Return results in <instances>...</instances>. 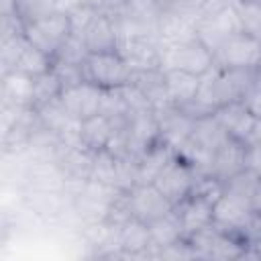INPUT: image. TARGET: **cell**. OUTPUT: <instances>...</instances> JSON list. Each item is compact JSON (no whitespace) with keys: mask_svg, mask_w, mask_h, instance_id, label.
Returning a JSON list of instances; mask_svg holds the SVG:
<instances>
[{"mask_svg":"<svg viewBox=\"0 0 261 261\" xmlns=\"http://www.w3.org/2000/svg\"><path fill=\"white\" fill-rule=\"evenodd\" d=\"M173 149L165 143H155L149 147L139 159H137V186L139 184H153L155 177L161 173V169L167 165V161L173 157Z\"/></svg>","mask_w":261,"mask_h":261,"instance_id":"24","label":"cell"},{"mask_svg":"<svg viewBox=\"0 0 261 261\" xmlns=\"http://www.w3.org/2000/svg\"><path fill=\"white\" fill-rule=\"evenodd\" d=\"M155 114H157L161 143H165L167 147H171L175 151L179 145H184L188 141V137L192 135V128H194V118H190L179 106L167 104V106L155 110Z\"/></svg>","mask_w":261,"mask_h":261,"instance_id":"14","label":"cell"},{"mask_svg":"<svg viewBox=\"0 0 261 261\" xmlns=\"http://www.w3.org/2000/svg\"><path fill=\"white\" fill-rule=\"evenodd\" d=\"M259 181H261L259 173H255L251 169H241L239 173H234L222 181V194L232 196V198L253 206V198H255V192L259 188Z\"/></svg>","mask_w":261,"mask_h":261,"instance_id":"29","label":"cell"},{"mask_svg":"<svg viewBox=\"0 0 261 261\" xmlns=\"http://www.w3.org/2000/svg\"><path fill=\"white\" fill-rule=\"evenodd\" d=\"M253 210H255V214L261 216V181H259V188H257L255 198H253Z\"/></svg>","mask_w":261,"mask_h":261,"instance_id":"41","label":"cell"},{"mask_svg":"<svg viewBox=\"0 0 261 261\" xmlns=\"http://www.w3.org/2000/svg\"><path fill=\"white\" fill-rule=\"evenodd\" d=\"M253 214H255V210L251 204L241 202V200L220 192V196L214 200V206H212V224L241 241V232Z\"/></svg>","mask_w":261,"mask_h":261,"instance_id":"11","label":"cell"},{"mask_svg":"<svg viewBox=\"0 0 261 261\" xmlns=\"http://www.w3.org/2000/svg\"><path fill=\"white\" fill-rule=\"evenodd\" d=\"M96 14H98V10H96L94 6L82 2L75 10H71V12L67 14V16H69V22H71V31H73L75 35H82V33L86 31V27L94 20Z\"/></svg>","mask_w":261,"mask_h":261,"instance_id":"36","label":"cell"},{"mask_svg":"<svg viewBox=\"0 0 261 261\" xmlns=\"http://www.w3.org/2000/svg\"><path fill=\"white\" fill-rule=\"evenodd\" d=\"M157 37L163 47L188 41V39L196 37V18L161 12V16L157 20Z\"/></svg>","mask_w":261,"mask_h":261,"instance_id":"23","label":"cell"},{"mask_svg":"<svg viewBox=\"0 0 261 261\" xmlns=\"http://www.w3.org/2000/svg\"><path fill=\"white\" fill-rule=\"evenodd\" d=\"M84 2L94 6L98 12H106V14H120L124 10V0H84Z\"/></svg>","mask_w":261,"mask_h":261,"instance_id":"39","label":"cell"},{"mask_svg":"<svg viewBox=\"0 0 261 261\" xmlns=\"http://www.w3.org/2000/svg\"><path fill=\"white\" fill-rule=\"evenodd\" d=\"M234 8H237L241 31L251 35V37H257L261 41V4L259 2H239V0H234Z\"/></svg>","mask_w":261,"mask_h":261,"instance_id":"33","label":"cell"},{"mask_svg":"<svg viewBox=\"0 0 261 261\" xmlns=\"http://www.w3.org/2000/svg\"><path fill=\"white\" fill-rule=\"evenodd\" d=\"M245 169V143L239 139L228 137L210 157L208 175L218 179L220 184L228 179L230 175Z\"/></svg>","mask_w":261,"mask_h":261,"instance_id":"18","label":"cell"},{"mask_svg":"<svg viewBox=\"0 0 261 261\" xmlns=\"http://www.w3.org/2000/svg\"><path fill=\"white\" fill-rule=\"evenodd\" d=\"M149 232H151V243H153V249L155 253H159L161 249L177 243V241H184V228H181V222L175 214V210L167 212L165 216L149 222Z\"/></svg>","mask_w":261,"mask_h":261,"instance_id":"27","label":"cell"},{"mask_svg":"<svg viewBox=\"0 0 261 261\" xmlns=\"http://www.w3.org/2000/svg\"><path fill=\"white\" fill-rule=\"evenodd\" d=\"M245 169L261 175V143L255 139L245 143Z\"/></svg>","mask_w":261,"mask_h":261,"instance_id":"38","label":"cell"},{"mask_svg":"<svg viewBox=\"0 0 261 261\" xmlns=\"http://www.w3.org/2000/svg\"><path fill=\"white\" fill-rule=\"evenodd\" d=\"M71 22L69 16L63 12H51L45 14L41 18L29 20L24 27V37L39 47L41 51H45L47 55H55L59 51V47L69 39L71 35Z\"/></svg>","mask_w":261,"mask_h":261,"instance_id":"6","label":"cell"},{"mask_svg":"<svg viewBox=\"0 0 261 261\" xmlns=\"http://www.w3.org/2000/svg\"><path fill=\"white\" fill-rule=\"evenodd\" d=\"M49 69H53V57L47 55L45 51H41L39 47H35L27 39L22 49H20V53H18V59H16L12 71L29 75V77H37V75H41V73H45Z\"/></svg>","mask_w":261,"mask_h":261,"instance_id":"28","label":"cell"},{"mask_svg":"<svg viewBox=\"0 0 261 261\" xmlns=\"http://www.w3.org/2000/svg\"><path fill=\"white\" fill-rule=\"evenodd\" d=\"M67 175L55 159H35L22 157L18 186L20 190H43V192H63Z\"/></svg>","mask_w":261,"mask_h":261,"instance_id":"9","label":"cell"},{"mask_svg":"<svg viewBox=\"0 0 261 261\" xmlns=\"http://www.w3.org/2000/svg\"><path fill=\"white\" fill-rule=\"evenodd\" d=\"M161 65L163 69H181L202 77L214 67V53L198 37H192L177 45L163 47Z\"/></svg>","mask_w":261,"mask_h":261,"instance_id":"3","label":"cell"},{"mask_svg":"<svg viewBox=\"0 0 261 261\" xmlns=\"http://www.w3.org/2000/svg\"><path fill=\"white\" fill-rule=\"evenodd\" d=\"M214 118L220 122V126L224 128V133L232 139H239L243 143L253 139L255 126H257V118L247 110V106L243 104V100H234L228 102L220 108L214 110Z\"/></svg>","mask_w":261,"mask_h":261,"instance_id":"16","label":"cell"},{"mask_svg":"<svg viewBox=\"0 0 261 261\" xmlns=\"http://www.w3.org/2000/svg\"><path fill=\"white\" fill-rule=\"evenodd\" d=\"M61 94H63V86H61L57 73L53 69H49V71L33 77V102H31V106L35 110H39L51 102H57L61 98Z\"/></svg>","mask_w":261,"mask_h":261,"instance_id":"30","label":"cell"},{"mask_svg":"<svg viewBox=\"0 0 261 261\" xmlns=\"http://www.w3.org/2000/svg\"><path fill=\"white\" fill-rule=\"evenodd\" d=\"M118 247L122 251V257H157L149 224L139 218H126L118 228Z\"/></svg>","mask_w":261,"mask_h":261,"instance_id":"17","label":"cell"},{"mask_svg":"<svg viewBox=\"0 0 261 261\" xmlns=\"http://www.w3.org/2000/svg\"><path fill=\"white\" fill-rule=\"evenodd\" d=\"M8 16H20L18 0H0V18Z\"/></svg>","mask_w":261,"mask_h":261,"instance_id":"40","label":"cell"},{"mask_svg":"<svg viewBox=\"0 0 261 261\" xmlns=\"http://www.w3.org/2000/svg\"><path fill=\"white\" fill-rule=\"evenodd\" d=\"M259 63H261V41L243 31L230 35L214 51V65L224 69H257Z\"/></svg>","mask_w":261,"mask_h":261,"instance_id":"5","label":"cell"},{"mask_svg":"<svg viewBox=\"0 0 261 261\" xmlns=\"http://www.w3.org/2000/svg\"><path fill=\"white\" fill-rule=\"evenodd\" d=\"M130 20L157 29V20L161 16L157 0H124V10L120 12Z\"/></svg>","mask_w":261,"mask_h":261,"instance_id":"31","label":"cell"},{"mask_svg":"<svg viewBox=\"0 0 261 261\" xmlns=\"http://www.w3.org/2000/svg\"><path fill=\"white\" fill-rule=\"evenodd\" d=\"M18 10L24 22L57 12V0H18Z\"/></svg>","mask_w":261,"mask_h":261,"instance_id":"35","label":"cell"},{"mask_svg":"<svg viewBox=\"0 0 261 261\" xmlns=\"http://www.w3.org/2000/svg\"><path fill=\"white\" fill-rule=\"evenodd\" d=\"M128 157L139 159L149 147L159 143V124L155 108H137L128 110L126 120L122 124Z\"/></svg>","mask_w":261,"mask_h":261,"instance_id":"8","label":"cell"},{"mask_svg":"<svg viewBox=\"0 0 261 261\" xmlns=\"http://www.w3.org/2000/svg\"><path fill=\"white\" fill-rule=\"evenodd\" d=\"M114 133H116V124L100 112L80 122V147H84L90 153L104 151L108 149Z\"/></svg>","mask_w":261,"mask_h":261,"instance_id":"19","label":"cell"},{"mask_svg":"<svg viewBox=\"0 0 261 261\" xmlns=\"http://www.w3.org/2000/svg\"><path fill=\"white\" fill-rule=\"evenodd\" d=\"M124 196H126V206L130 216L147 224L173 210V204L153 184H139L130 188Z\"/></svg>","mask_w":261,"mask_h":261,"instance_id":"10","label":"cell"},{"mask_svg":"<svg viewBox=\"0 0 261 261\" xmlns=\"http://www.w3.org/2000/svg\"><path fill=\"white\" fill-rule=\"evenodd\" d=\"M102 96H104V90L90 84V82H82V84H75L71 88H65L63 94H61V104L65 106V110L75 118V120H86V118H92L96 114H100L102 110Z\"/></svg>","mask_w":261,"mask_h":261,"instance_id":"12","label":"cell"},{"mask_svg":"<svg viewBox=\"0 0 261 261\" xmlns=\"http://www.w3.org/2000/svg\"><path fill=\"white\" fill-rule=\"evenodd\" d=\"M130 86H135L149 100V104L155 110L169 104L167 90H165V73L161 67H157V69H133Z\"/></svg>","mask_w":261,"mask_h":261,"instance_id":"20","label":"cell"},{"mask_svg":"<svg viewBox=\"0 0 261 261\" xmlns=\"http://www.w3.org/2000/svg\"><path fill=\"white\" fill-rule=\"evenodd\" d=\"M165 73V90H167V100L173 106H184L192 102L198 96L200 90V75L181 71V69H163Z\"/></svg>","mask_w":261,"mask_h":261,"instance_id":"21","label":"cell"},{"mask_svg":"<svg viewBox=\"0 0 261 261\" xmlns=\"http://www.w3.org/2000/svg\"><path fill=\"white\" fill-rule=\"evenodd\" d=\"M157 4H159L161 12L198 18L202 14V10L208 6V0H157Z\"/></svg>","mask_w":261,"mask_h":261,"instance_id":"34","label":"cell"},{"mask_svg":"<svg viewBox=\"0 0 261 261\" xmlns=\"http://www.w3.org/2000/svg\"><path fill=\"white\" fill-rule=\"evenodd\" d=\"M82 71L86 82L102 90L124 88L130 84V77H133V67L118 51L90 53L82 65Z\"/></svg>","mask_w":261,"mask_h":261,"instance_id":"2","label":"cell"},{"mask_svg":"<svg viewBox=\"0 0 261 261\" xmlns=\"http://www.w3.org/2000/svg\"><path fill=\"white\" fill-rule=\"evenodd\" d=\"M212 206H214V198L198 194V192H192L177 206H173V210L181 222L186 239H190L192 234H196L212 224Z\"/></svg>","mask_w":261,"mask_h":261,"instance_id":"13","label":"cell"},{"mask_svg":"<svg viewBox=\"0 0 261 261\" xmlns=\"http://www.w3.org/2000/svg\"><path fill=\"white\" fill-rule=\"evenodd\" d=\"M239 2H259L261 4V0H239Z\"/></svg>","mask_w":261,"mask_h":261,"instance_id":"43","label":"cell"},{"mask_svg":"<svg viewBox=\"0 0 261 261\" xmlns=\"http://www.w3.org/2000/svg\"><path fill=\"white\" fill-rule=\"evenodd\" d=\"M200 171L190 165L186 159H181L177 153H173V157L167 161V165L161 169V173L155 177L153 186L173 204L177 206L184 198H188L196 186Z\"/></svg>","mask_w":261,"mask_h":261,"instance_id":"7","label":"cell"},{"mask_svg":"<svg viewBox=\"0 0 261 261\" xmlns=\"http://www.w3.org/2000/svg\"><path fill=\"white\" fill-rule=\"evenodd\" d=\"M120 190L88 179L82 190L75 194L71 206L77 212L80 220L84 224H94V222H104L110 216V210L114 206V202L120 198Z\"/></svg>","mask_w":261,"mask_h":261,"instance_id":"4","label":"cell"},{"mask_svg":"<svg viewBox=\"0 0 261 261\" xmlns=\"http://www.w3.org/2000/svg\"><path fill=\"white\" fill-rule=\"evenodd\" d=\"M92 159H94V153L86 151L84 147L65 145V143L57 149V155H55V161L59 163L67 179H90Z\"/></svg>","mask_w":261,"mask_h":261,"instance_id":"22","label":"cell"},{"mask_svg":"<svg viewBox=\"0 0 261 261\" xmlns=\"http://www.w3.org/2000/svg\"><path fill=\"white\" fill-rule=\"evenodd\" d=\"M194 145H198L200 149H204L206 153H214L226 139L228 135L224 133V128L220 126V122L214 118V114L210 116H204V118H198L194 120V128H192V135L188 137Z\"/></svg>","mask_w":261,"mask_h":261,"instance_id":"26","label":"cell"},{"mask_svg":"<svg viewBox=\"0 0 261 261\" xmlns=\"http://www.w3.org/2000/svg\"><path fill=\"white\" fill-rule=\"evenodd\" d=\"M82 39L90 53H106V51H118L120 45V31L114 14L98 12L94 20L86 27L82 33Z\"/></svg>","mask_w":261,"mask_h":261,"instance_id":"15","label":"cell"},{"mask_svg":"<svg viewBox=\"0 0 261 261\" xmlns=\"http://www.w3.org/2000/svg\"><path fill=\"white\" fill-rule=\"evenodd\" d=\"M243 104L247 106V110L257 118L261 120V82L255 77V82L251 84V88L245 92V96L241 98Z\"/></svg>","mask_w":261,"mask_h":261,"instance_id":"37","label":"cell"},{"mask_svg":"<svg viewBox=\"0 0 261 261\" xmlns=\"http://www.w3.org/2000/svg\"><path fill=\"white\" fill-rule=\"evenodd\" d=\"M255 82V69H224L214 65L206 75H202L196 100L214 112L216 108L241 100L245 92Z\"/></svg>","mask_w":261,"mask_h":261,"instance_id":"1","label":"cell"},{"mask_svg":"<svg viewBox=\"0 0 261 261\" xmlns=\"http://www.w3.org/2000/svg\"><path fill=\"white\" fill-rule=\"evenodd\" d=\"M255 77H257V80H259V82H261V63H259V67H257V69H255Z\"/></svg>","mask_w":261,"mask_h":261,"instance_id":"42","label":"cell"},{"mask_svg":"<svg viewBox=\"0 0 261 261\" xmlns=\"http://www.w3.org/2000/svg\"><path fill=\"white\" fill-rule=\"evenodd\" d=\"M0 98H2V104L31 106V102H33V77L16 73V71L2 73L0 75Z\"/></svg>","mask_w":261,"mask_h":261,"instance_id":"25","label":"cell"},{"mask_svg":"<svg viewBox=\"0 0 261 261\" xmlns=\"http://www.w3.org/2000/svg\"><path fill=\"white\" fill-rule=\"evenodd\" d=\"M90 55L82 35H75L71 33L69 39L59 47V51L53 55V63H61V65H77L82 67L86 57Z\"/></svg>","mask_w":261,"mask_h":261,"instance_id":"32","label":"cell"}]
</instances>
